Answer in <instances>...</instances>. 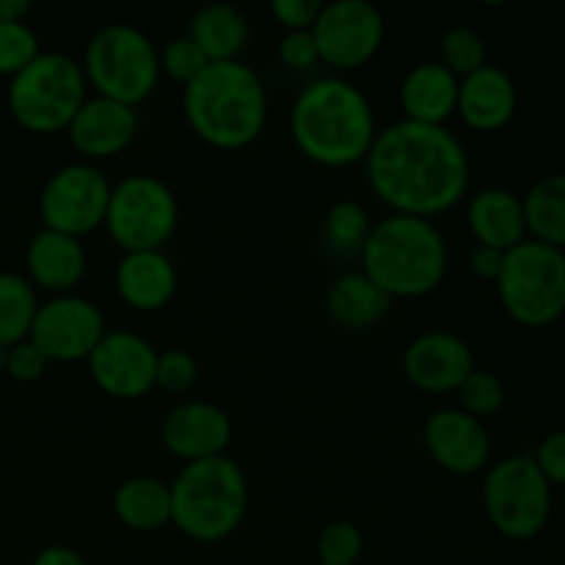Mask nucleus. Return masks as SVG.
<instances>
[{
    "label": "nucleus",
    "instance_id": "nucleus-40",
    "mask_svg": "<svg viewBox=\"0 0 565 565\" xmlns=\"http://www.w3.org/2000/svg\"><path fill=\"white\" fill-rule=\"evenodd\" d=\"M502 259H505V254L502 252H497V248H489V246H478V243H475L472 254H469V270H472L475 276H480V279L497 281V276H500L502 270Z\"/></svg>",
    "mask_w": 565,
    "mask_h": 565
},
{
    "label": "nucleus",
    "instance_id": "nucleus-37",
    "mask_svg": "<svg viewBox=\"0 0 565 565\" xmlns=\"http://www.w3.org/2000/svg\"><path fill=\"white\" fill-rule=\"evenodd\" d=\"M47 359L44 353L33 345L31 340H22L17 345L9 348V364H6V373L11 375L20 384H31V381H39L47 370Z\"/></svg>",
    "mask_w": 565,
    "mask_h": 565
},
{
    "label": "nucleus",
    "instance_id": "nucleus-17",
    "mask_svg": "<svg viewBox=\"0 0 565 565\" xmlns=\"http://www.w3.org/2000/svg\"><path fill=\"white\" fill-rule=\"evenodd\" d=\"M160 439L171 456L185 463L226 456L232 441V419L215 403L188 401L166 414Z\"/></svg>",
    "mask_w": 565,
    "mask_h": 565
},
{
    "label": "nucleus",
    "instance_id": "nucleus-11",
    "mask_svg": "<svg viewBox=\"0 0 565 565\" xmlns=\"http://www.w3.org/2000/svg\"><path fill=\"white\" fill-rule=\"evenodd\" d=\"M114 185L94 163H70L47 177L39 193L44 230L86 237L105 224Z\"/></svg>",
    "mask_w": 565,
    "mask_h": 565
},
{
    "label": "nucleus",
    "instance_id": "nucleus-32",
    "mask_svg": "<svg viewBox=\"0 0 565 565\" xmlns=\"http://www.w3.org/2000/svg\"><path fill=\"white\" fill-rule=\"evenodd\" d=\"M42 53L39 47V36L33 33V28L22 22H3L0 25V75L14 77L31 64L36 55Z\"/></svg>",
    "mask_w": 565,
    "mask_h": 565
},
{
    "label": "nucleus",
    "instance_id": "nucleus-41",
    "mask_svg": "<svg viewBox=\"0 0 565 565\" xmlns=\"http://www.w3.org/2000/svg\"><path fill=\"white\" fill-rule=\"evenodd\" d=\"M33 565H86L81 552H75L72 546H44L36 557H33Z\"/></svg>",
    "mask_w": 565,
    "mask_h": 565
},
{
    "label": "nucleus",
    "instance_id": "nucleus-14",
    "mask_svg": "<svg viewBox=\"0 0 565 565\" xmlns=\"http://www.w3.org/2000/svg\"><path fill=\"white\" fill-rule=\"evenodd\" d=\"M86 364L94 384L119 401H138L154 390L158 351L136 331H105Z\"/></svg>",
    "mask_w": 565,
    "mask_h": 565
},
{
    "label": "nucleus",
    "instance_id": "nucleus-4",
    "mask_svg": "<svg viewBox=\"0 0 565 565\" xmlns=\"http://www.w3.org/2000/svg\"><path fill=\"white\" fill-rule=\"evenodd\" d=\"M447 241L439 226L417 215L390 213L370 226L362 246V274L395 298H423L445 281Z\"/></svg>",
    "mask_w": 565,
    "mask_h": 565
},
{
    "label": "nucleus",
    "instance_id": "nucleus-35",
    "mask_svg": "<svg viewBox=\"0 0 565 565\" xmlns=\"http://www.w3.org/2000/svg\"><path fill=\"white\" fill-rule=\"evenodd\" d=\"M199 379V364L196 359L191 356L182 348H174V351L158 353V367H154V386L171 392V395H180V392H188Z\"/></svg>",
    "mask_w": 565,
    "mask_h": 565
},
{
    "label": "nucleus",
    "instance_id": "nucleus-36",
    "mask_svg": "<svg viewBox=\"0 0 565 565\" xmlns=\"http://www.w3.org/2000/svg\"><path fill=\"white\" fill-rule=\"evenodd\" d=\"M323 3L320 0H274L270 14L285 31H312Z\"/></svg>",
    "mask_w": 565,
    "mask_h": 565
},
{
    "label": "nucleus",
    "instance_id": "nucleus-13",
    "mask_svg": "<svg viewBox=\"0 0 565 565\" xmlns=\"http://www.w3.org/2000/svg\"><path fill=\"white\" fill-rule=\"evenodd\" d=\"M105 331V315L97 303L66 292L39 303L28 340L47 362H86Z\"/></svg>",
    "mask_w": 565,
    "mask_h": 565
},
{
    "label": "nucleus",
    "instance_id": "nucleus-28",
    "mask_svg": "<svg viewBox=\"0 0 565 565\" xmlns=\"http://www.w3.org/2000/svg\"><path fill=\"white\" fill-rule=\"evenodd\" d=\"M36 312L39 301L31 281L11 270H0V345L11 348L28 340Z\"/></svg>",
    "mask_w": 565,
    "mask_h": 565
},
{
    "label": "nucleus",
    "instance_id": "nucleus-10",
    "mask_svg": "<svg viewBox=\"0 0 565 565\" xmlns=\"http://www.w3.org/2000/svg\"><path fill=\"white\" fill-rule=\"evenodd\" d=\"M180 224V204L163 180L132 174L110 191L105 230L121 252H163Z\"/></svg>",
    "mask_w": 565,
    "mask_h": 565
},
{
    "label": "nucleus",
    "instance_id": "nucleus-19",
    "mask_svg": "<svg viewBox=\"0 0 565 565\" xmlns=\"http://www.w3.org/2000/svg\"><path fill=\"white\" fill-rule=\"evenodd\" d=\"M516 83L502 66L486 64L458 83L456 114L478 132L502 130L516 114Z\"/></svg>",
    "mask_w": 565,
    "mask_h": 565
},
{
    "label": "nucleus",
    "instance_id": "nucleus-26",
    "mask_svg": "<svg viewBox=\"0 0 565 565\" xmlns=\"http://www.w3.org/2000/svg\"><path fill=\"white\" fill-rule=\"evenodd\" d=\"M114 513L127 530L154 533L171 524V489L169 483L149 475L125 480L114 494Z\"/></svg>",
    "mask_w": 565,
    "mask_h": 565
},
{
    "label": "nucleus",
    "instance_id": "nucleus-23",
    "mask_svg": "<svg viewBox=\"0 0 565 565\" xmlns=\"http://www.w3.org/2000/svg\"><path fill=\"white\" fill-rule=\"evenodd\" d=\"M458 77L439 61H423L414 66L401 86L403 119L419 125H439L456 114L458 108Z\"/></svg>",
    "mask_w": 565,
    "mask_h": 565
},
{
    "label": "nucleus",
    "instance_id": "nucleus-7",
    "mask_svg": "<svg viewBox=\"0 0 565 565\" xmlns=\"http://www.w3.org/2000/svg\"><path fill=\"white\" fill-rule=\"evenodd\" d=\"M81 66L97 97L136 108L158 88L160 50L141 28L114 22L88 39Z\"/></svg>",
    "mask_w": 565,
    "mask_h": 565
},
{
    "label": "nucleus",
    "instance_id": "nucleus-24",
    "mask_svg": "<svg viewBox=\"0 0 565 565\" xmlns=\"http://www.w3.org/2000/svg\"><path fill=\"white\" fill-rule=\"evenodd\" d=\"M392 309V298L381 287H375L362 270L342 274L326 296V312L340 329L367 331L386 318Z\"/></svg>",
    "mask_w": 565,
    "mask_h": 565
},
{
    "label": "nucleus",
    "instance_id": "nucleus-31",
    "mask_svg": "<svg viewBox=\"0 0 565 565\" xmlns=\"http://www.w3.org/2000/svg\"><path fill=\"white\" fill-rule=\"evenodd\" d=\"M370 226L373 224H370L367 210L359 202L345 199V202L331 204V210L326 213L323 232L334 248H359L362 252L364 241L370 235Z\"/></svg>",
    "mask_w": 565,
    "mask_h": 565
},
{
    "label": "nucleus",
    "instance_id": "nucleus-38",
    "mask_svg": "<svg viewBox=\"0 0 565 565\" xmlns=\"http://www.w3.org/2000/svg\"><path fill=\"white\" fill-rule=\"evenodd\" d=\"M279 58L290 70H309L320 61L312 31H285L279 39Z\"/></svg>",
    "mask_w": 565,
    "mask_h": 565
},
{
    "label": "nucleus",
    "instance_id": "nucleus-9",
    "mask_svg": "<svg viewBox=\"0 0 565 565\" xmlns=\"http://www.w3.org/2000/svg\"><path fill=\"white\" fill-rule=\"evenodd\" d=\"M483 508L491 527L511 541L544 533L552 516V486L533 456H508L483 478Z\"/></svg>",
    "mask_w": 565,
    "mask_h": 565
},
{
    "label": "nucleus",
    "instance_id": "nucleus-45",
    "mask_svg": "<svg viewBox=\"0 0 565 565\" xmlns=\"http://www.w3.org/2000/svg\"><path fill=\"white\" fill-rule=\"evenodd\" d=\"M315 565H323V563H315Z\"/></svg>",
    "mask_w": 565,
    "mask_h": 565
},
{
    "label": "nucleus",
    "instance_id": "nucleus-34",
    "mask_svg": "<svg viewBox=\"0 0 565 565\" xmlns=\"http://www.w3.org/2000/svg\"><path fill=\"white\" fill-rule=\"evenodd\" d=\"M210 66V58L202 53L196 42L191 36H177L160 50V75L171 77L174 83H180L182 88L191 81H196L204 70Z\"/></svg>",
    "mask_w": 565,
    "mask_h": 565
},
{
    "label": "nucleus",
    "instance_id": "nucleus-16",
    "mask_svg": "<svg viewBox=\"0 0 565 565\" xmlns=\"http://www.w3.org/2000/svg\"><path fill=\"white\" fill-rule=\"evenodd\" d=\"M423 441L430 458L452 475H475L489 467L491 436L480 419L461 408H439L425 419Z\"/></svg>",
    "mask_w": 565,
    "mask_h": 565
},
{
    "label": "nucleus",
    "instance_id": "nucleus-33",
    "mask_svg": "<svg viewBox=\"0 0 565 565\" xmlns=\"http://www.w3.org/2000/svg\"><path fill=\"white\" fill-rule=\"evenodd\" d=\"M364 552V535L351 522H329L318 535V563L356 565Z\"/></svg>",
    "mask_w": 565,
    "mask_h": 565
},
{
    "label": "nucleus",
    "instance_id": "nucleus-42",
    "mask_svg": "<svg viewBox=\"0 0 565 565\" xmlns=\"http://www.w3.org/2000/svg\"><path fill=\"white\" fill-rule=\"evenodd\" d=\"M31 11L28 0H0V25L3 22H22Z\"/></svg>",
    "mask_w": 565,
    "mask_h": 565
},
{
    "label": "nucleus",
    "instance_id": "nucleus-3",
    "mask_svg": "<svg viewBox=\"0 0 565 565\" xmlns=\"http://www.w3.org/2000/svg\"><path fill=\"white\" fill-rule=\"evenodd\" d=\"M188 127L215 149H246L268 125V92L243 61H213L182 88Z\"/></svg>",
    "mask_w": 565,
    "mask_h": 565
},
{
    "label": "nucleus",
    "instance_id": "nucleus-30",
    "mask_svg": "<svg viewBox=\"0 0 565 565\" xmlns=\"http://www.w3.org/2000/svg\"><path fill=\"white\" fill-rule=\"evenodd\" d=\"M456 392L458 401H461V412L480 419V423H483V417H494L505 406V386L489 370L475 367Z\"/></svg>",
    "mask_w": 565,
    "mask_h": 565
},
{
    "label": "nucleus",
    "instance_id": "nucleus-6",
    "mask_svg": "<svg viewBox=\"0 0 565 565\" xmlns=\"http://www.w3.org/2000/svg\"><path fill=\"white\" fill-rule=\"evenodd\" d=\"M9 110L20 127L36 136L66 130L88 99L83 66L64 53H39L9 81Z\"/></svg>",
    "mask_w": 565,
    "mask_h": 565
},
{
    "label": "nucleus",
    "instance_id": "nucleus-18",
    "mask_svg": "<svg viewBox=\"0 0 565 565\" xmlns=\"http://www.w3.org/2000/svg\"><path fill=\"white\" fill-rule=\"evenodd\" d=\"M70 141L83 158L108 160L125 152L138 132L136 108L108 97H88L66 127Z\"/></svg>",
    "mask_w": 565,
    "mask_h": 565
},
{
    "label": "nucleus",
    "instance_id": "nucleus-2",
    "mask_svg": "<svg viewBox=\"0 0 565 565\" xmlns=\"http://www.w3.org/2000/svg\"><path fill=\"white\" fill-rule=\"evenodd\" d=\"M290 136L307 160L326 169H345L367 158L379 127L362 88L345 77H320L292 103Z\"/></svg>",
    "mask_w": 565,
    "mask_h": 565
},
{
    "label": "nucleus",
    "instance_id": "nucleus-43",
    "mask_svg": "<svg viewBox=\"0 0 565 565\" xmlns=\"http://www.w3.org/2000/svg\"><path fill=\"white\" fill-rule=\"evenodd\" d=\"M6 364H9V348L0 345V370L6 373Z\"/></svg>",
    "mask_w": 565,
    "mask_h": 565
},
{
    "label": "nucleus",
    "instance_id": "nucleus-5",
    "mask_svg": "<svg viewBox=\"0 0 565 565\" xmlns=\"http://www.w3.org/2000/svg\"><path fill=\"white\" fill-rule=\"evenodd\" d=\"M169 489L171 524L199 544H218L230 539L246 519V475L230 456L185 463Z\"/></svg>",
    "mask_w": 565,
    "mask_h": 565
},
{
    "label": "nucleus",
    "instance_id": "nucleus-1",
    "mask_svg": "<svg viewBox=\"0 0 565 565\" xmlns=\"http://www.w3.org/2000/svg\"><path fill=\"white\" fill-rule=\"evenodd\" d=\"M367 185L397 215L434 221L456 207L469 191V154L456 132L439 125L401 119L375 136Z\"/></svg>",
    "mask_w": 565,
    "mask_h": 565
},
{
    "label": "nucleus",
    "instance_id": "nucleus-39",
    "mask_svg": "<svg viewBox=\"0 0 565 565\" xmlns=\"http://www.w3.org/2000/svg\"><path fill=\"white\" fill-rule=\"evenodd\" d=\"M533 461L539 463L541 475L550 480V486H565V430H555L546 436L533 452Z\"/></svg>",
    "mask_w": 565,
    "mask_h": 565
},
{
    "label": "nucleus",
    "instance_id": "nucleus-25",
    "mask_svg": "<svg viewBox=\"0 0 565 565\" xmlns=\"http://www.w3.org/2000/svg\"><path fill=\"white\" fill-rule=\"evenodd\" d=\"M213 61H237L248 42V22L241 9L230 3L202 6L188 22V33Z\"/></svg>",
    "mask_w": 565,
    "mask_h": 565
},
{
    "label": "nucleus",
    "instance_id": "nucleus-21",
    "mask_svg": "<svg viewBox=\"0 0 565 565\" xmlns=\"http://www.w3.org/2000/svg\"><path fill=\"white\" fill-rule=\"evenodd\" d=\"M116 292L138 312H158L174 298L177 268L166 252H127L116 265Z\"/></svg>",
    "mask_w": 565,
    "mask_h": 565
},
{
    "label": "nucleus",
    "instance_id": "nucleus-22",
    "mask_svg": "<svg viewBox=\"0 0 565 565\" xmlns=\"http://www.w3.org/2000/svg\"><path fill=\"white\" fill-rule=\"evenodd\" d=\"M467 224L478 246L508 254L527 241L522 196L505 188H483L467 204Z\"/></svg>",
    "mask_w": 565,
    "mask_h": 565
},
{
    "label": "nucleus",
    "instance_id": "nucleus-12",
    "mask_svg": "<svg viewBox=\"0 0 565 565\" xmlns=\"http://www.w3.org/2000/svg\"><path fill=\"white\" fill-rule=\"evenodd\" d=\"M312 36L323 64L334 70H359L373 61L384 44L386 22L379 6L367 0H334L323 6Z\"/></svg>",
    "mask_w": 565,
    "mask_h": 565
},
{
    "label": "nucleus",
    "instance_id": "nucleus-29",
    "mask_svg": "<svg viewBox=\"0 0 565 565\" xmlns=\"http://www.w3.org/2000/svg\"><path fill=\"white\" fill-rule=\"evenodd\" d=\"M439 64L445 70H450L452 75L461 81V77L472 75L480 66H486V42L478 31L472 28H450V31L441 36L439 44Z\"/></svg>",
    "mask_w": 565,
    "mask_h": 565
},
{
    "label": "nucleus",
    "instance_id": "nucleus-27",
    "mask_svg": "<svg viewBox=\"0 0 565 565\" xmlns=\"http://www.w3.org/2000/svg\"><path fill=\"white\" fill-rule=\"evenodd\" d=\"M522 204L527 237L565 252V174H550L535 182Z\"/></svg>",
    "mask_w": 565,
    "mask_h": 565
},
{
    "label": "nucleus",
    "instance_id": "nucleus-8",
    "mask_svg": "<svg viewBox=\"0 0 565 565\" xmlns=\"http://www.w3.org/2000/svg\"><path fill=\"white\" fill-rule=\"evenodd\" d=\"M502 309L527 329H544L565 315V252L527 237L505 254L497 276Z\"/></svg>",
    "mask_w": 565,
    "mask_h": 565
},
{
    "label": "nucleus",
    "instance_id": "nucleus-44",
    "mask_svg": "<svg viewBox=\"0 0 565 565\" xmlns=\"http://www.w3.org/2000/svg\"><path fill=\"white\" fill-rule=\"evenodd\" d=\"M563 565H565V552H563Z\"/></svg>",
    "mask_w": 565,
    "mask_h": 565
},
{
    "label": "nucleus",
    "instance_id": "nucleus-15",
    "mask_svg": "<svg viewBox=\"0 0 565 565\" xmlns=\"http://www.w3.org/2000/svg\"><path fill=\"white\" fill-rule=\"evenodd\" d=\"M475 370L472 348L452 331H423L403 351V375L428 395H447Z\"/></svg>",
    "mask_w": 565,
    "mask_h": 565
},
{
    "label": "nucleus",
    "instance_id": "nucleus-20",
    "mask_svg": "<svg viewBox=\"0 0 565 565\" xmlns=\"http://www.w3.org/2000/svg\"><path fill=\"white\" fill-rule=\"evenodd\" d=\"M28 276L33 287L66 296L75 290L86 276V248L77 237L61 235V232L42 230L31 237L25 252Z\"/></svg>",
    "mask_w": 565,
    "mask_h": 565
}]
</instances>
